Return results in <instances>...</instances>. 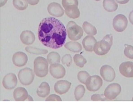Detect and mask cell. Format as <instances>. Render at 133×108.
<instances>
[{"mask_svg": "<svg viewBox=\"0 0 133 108\" xmlns=\"http://www.w3.org/2000/svg\"><path fill=\"white\" fill-rule=\"evenodd\" d=\"M119 70L123 76L127 78L133 77V62L128 61L122 63L119 65Z\"/></svg>", "mask_w": 133, "mask_h": 108, "instance_id": "11", "label": "cell"}, {"mask_svg": "<svg viewBox=\"0 0 133 108\" xmlns=\"http://www.w3.org/2000/svg\"><path fill=\"white\" fill-rule=\"evenodd\" d=\"M90 76L89 74L87 72L81 71L78 74L77 78L81 83L85 84L87 79Z\"/></svg>", "mask_w": 133, "mask_h": 108, "instance_id": "29", "label": "cell"}, {"mask_svg": "<svg viewBox=\"0 0 133 108\" xmlns=\"http://www.w3.org/2000/svg\"><path fill=\"white\" fill-rule=\"evenodd\" d=\"M100 74L103 79L108 82L112 81L116 77L115 73L113 68L107 65L102 66L100 70Z\"/></svg>", "mask_w": 133, "mask_h": 108, "instance_id": "9", "label": "cell"}, {"mask_svg": "<svg viewBox=\"0 0 133 108\" xmlns=\"http://www.w3.org/2000/svg\"><path fill=\"white\" fill-rule=\"evenodd\" d=\"M47 10L49 14L57 17H61L64 14V10L61 5L55 2L49 4L48 6Z\"/></svg>", "mask_w": 133, "mask_h": 108, "instance_id": "13", "label": "cell"}, {"mask_svg": "<svg viewBox=\"0 0 133 108\" xmlns=\"http://www.w3.org/2000/svg\"><path fill=\"white\" fill-rule=\"evenodd\" d=\"M121 91L120 85L114 83L109 84L105 88L104 95L107 99L112 100L115 99Z\"/></svg>", "mask_w": 133, "mask_h": 108, "instance_id": "6", "label": "cell"}, {"mask_svg": "<svg viewBox=\"0 0 133 108\" xmlns=\"http://www.w3.org/2000/svg\"><path fill=\"white\" fill-rule=\"evenodd\" d=\"M124 46V55L127 57L133 59V46L126 44H125Z\"/></svg>", "mask_w": 133, "mask_h": 108, "instance_id": "30", "label": "cell"}, {"mask_svg": "<svg viewBox=\"0 0 133 108\" xmlns=\"http://www.w3.org/2000/svg\"><path fill=\"white\" fill-rule=\"evenodd\" d=\"M28 101H33V100L31 97L30 95H28Z\"/></svg>", "mask_w": 133, "mask_h": 108, "instance_id": "39", "label": "cell"}, {"mask_svg": "<svg viewBox=\"0 0 133 108\" xmlns=\"http://www.w3.org/2000/svg\"><path fill=\"white\" fill-rule=\"evenodd\" d=\"M112 43V35H107L101 40L96 43L94 47L93 50L98 55H104L107 54L110 50Z\"/></svg>", "mask_w": 133, "mask_h": 108, "instance_id": "2", "label": "cell"}, {"mask_svg": "<svg viewBox=\"0 0 133 108\" xmlns=\"http://www.w3.org/2000/svg\"><path fill=\"white\" fill-rule=\"evenodd\" d=\"M66 30L62 23L53 17L43 19L39 25L38 36L44 46L52 49H58L64 44Z\"/></svg>", "mask_w": 133, "mask_h": 108, "instance_id": "1", "label": "cell"}, {"mask_svg": "<svg viewBox=\"0 0 133 108\" xmlns=\"http://www.w3.org/2000/svg\"><path fill=\"white\" fill-rule=\"evenodd\" d=\"M128 24L127 18L122 14L117 15L113 20V27L115 30L118 32L124 31L127 28Z\"/></svg>", "mask_w": 133, "mask_h": 108, "instance_id": "8", "label": "cell"}, {"mask_svg": "<svg viewBox=\"0 0 133 108\" xmlns=\"http://www.w3.org/2000/svg\"><path fill=\"white\" fill-rule=\"evenodd\" d=\"M129 18L130 22L133 25V10L130 12Z\"/></svg>", "mask_w": 133, "mask_h": 108, "instance_id": "36", "label": "cell"}, {"mask_svg": "<svg viewBox=\"0 0 133 108\" xmlns=\"http://www.w3.org/2000/svg\"><path fill=\"white\" fill-rule=\"evenodd\" d=\"M91 99L93 101H99L107 99L104 95L97 94L92 95Z\"/></svg>", "mask_w": 133, "mask_h": 108, "instance_id": "33", "label": "cell"}, {"mask_svg": "<svg viewBox=\"0 0 133 108\" xmlns=\"http://www.w3.org/2000/svg\"><path fill=\"white\" fill-rule=\"evenodd\" d=\"M71 83L65 80H60L56 82L54 86V90L58 94L62 95L69 90Z\"/></svg>", "mask_w": 133, "mask_h": 108, "instance_id": "15", "label": "cell"}, {"mask_svg": "<svg viewBox=\"0 0 133 108\" xmlns=\"http://www.w3.org/2000/svg\"><path fill=\"white\" fill-rule=\"evenodd\" d=\"M117 2L121 4H124L127 3L130 0H116Z\"/></svg>", "mask_w": 133, "mask_h": 108, "instance_id": "37", "label": "cell"}, {"mask_svg": "<svg viewBox=\"0 0 133 108\" xmlns=\"http://www.w3.org/2000/svg\"><path fill=\"white\" fill-rule=\"evenodd\" d=\"M60 59V56L59 54L54 52H50L47 56V61L50 64L59 63Z\"/></svg>", "mask_w": 133, "mask_h": 108, "instance_id": "24", "label": "cell"}, {"mask_svg": "<svg viewBox=\"0 0 133 108\" xmlns=\"http://www.w3.org/2000/svg\"><path fill=\"white\" fill-rule=\"evenodd\" d=\"M34 72L38 77H45L48 72V64L44 58L39 56L36 57L34 61Z\"/></svg>", "mask_w": 133, "mask_h": 108, "instance_id": "3", "label": "cell"}, {"mask_svg": "<svg viewBox=\"0 0 133 108\" xmlns=\"http://www.w3.org/2000/svg\"><path fill=\"white\" fill-rule=\"evenodd\" d=\"M50 91L49 84L47 82H42L38 88L37 93L39 96L45 97L49 94Z\"/></svg>", "mask_w": 133, "mask_h": 108, "instance_id": "20", "label": "cell"}, {"mask_svg": "<svg viewBox=\"0 0 133 108\" xmlns=\"http://www.w3.org/2000/svg\"><path fill=\"white\" fill-rule=\"evenodd\" d=\"M64 46L69 51L74 52H79L82 49L81 45L77 42H68L65 44Z\"/></svg>", "mask_w": 133, "mask_h": 108, "instance_id": "22", "label": "cell"}, {"mask_svg": "<svg viewBox=\"0 0 133 108\" xmlns=\"http://www.w3.org/2000/svg\"><path fill=\"white\" fill-rule=\"evenodd\" d=\"M14 6L18 10L22 11L26 9L28 6L26 0H13Z\"/></svg>", "mask_w": 133, "mask_h": 108, "instance_id": "25", "label": "cell"}, {"mask_svg": "<svg viewBox=\"0 0 133 108\" xmlns=\"http://www.w3.org/2000/svg\"><path fill=\"white\" fill-rule=\"evenodd\" d=\"M103 84V80L99 76L95 75L90 76L87 79L85 84L87 89L91 92L98 90Z\"/></svg>", "mask_w": 133, "mask_h": 108, "instance_id": "7", "label": "cell"}, {"mask_svg": "<svg viewBox=\"0 0 133 108\" xmlns=\"http://www.w3.org/2000/svg\"><path fill=\"white\" fill-rule=\"evenodd\" d=\"M85 92V89L84 86L79 85L76 87L74 95L75 99L78 101L80 100L83 96Z\"/></svg>", "mask_w": 133, "mask_h": 108, "instance_id": "26", "label": "cell"}, {"mask_svg": "<svg viewBox=\"0 0 133 108\" xmlns=\"http://www.w3.org/2000/svg\"><path fill=\"white\" fill-rule=\"evenodd\" d=\"M96 42V40L93 36L88 35L83 39L82 43L86 51L91 52L93 51L94 45Z\"/></svg>", "mask_w": 133, "mask_h": 108, "instance_id": "17", "label": "cell"}, {"mask_svg": "<svg viewBox=\"0 0 133 108\" xmlns=\"http://www.w3.org/2000/svg\"><path fill=\"white\" fill-rule=\"evenodd\" d=\"M103 5L104 9L109 12L116 11L118 7V4L115 0H104Z\"/></svg>", "mask_w": 133, "mask_h": 108, "instance_id": "21", "label": "cell"}, {"mask_svg": "<svg viewBox=\"0 0 133 108\" xmlns=\"http://www.w3.org/2000/svg\"><path fill=\"white\" fill-rule=\"evenodd\" d=\"M34 76L33 70L28 68L20 70L18 74V77L20 81L25 85H28L31 83Z\"/></svg>", "mask_w": 133, "mask_h": 108, "instance_id": "5", "label": "cell"}, {"mask_svg": "<svg viewBox=\"0 0 133 108\" xmlns=\"http://www.w3.org/2000/svg\"><path fill=\"white\" fill-rule=\"evenodd\" d=\"M27 91L22 87H18L14 90L13 96L16 101H24L28 96Z\"/></svg>", "mask_w": 133, "mask_h": 108, "instance_id": "18", "label": "cell"}, {"mask_svg": "<svg viewBox=\"0 0 133 108\" xmlns=\"http://www.w3.org/2000/svg\"><path fill=\"white\" fill-rule=\"evenodd\" d=\"M66 29L68 37L71 40H78L83 36V31L82 28L73 21L68 22Z\"/></svg>", "mask_w": 133, "mask_h": 108, "instance_id": "4", "label": "cell"}, {"mask_svg": "<svg viewBox=\"0 0 133 108\" xmlns=\"http://www.w3.org/2000/svg\"><path fill=\"white\" fill-rule=\"evenodd\" d=\"M62 62L64 65L69 67L71 64L72 59L71 56L69 54H66L63 57Z\"/></svg>", "mask_w": 133, "mask_h": 108, "instance_id": "31", "label": "cell"}, {"mask_svg": "<svg viewBox=\"0 0 133 108\" xmlns=\"http://www.w3.org/2000/svg\"><path fill=\"white\" fill-rule=\"evenodd\" d=\"M29 3L30 5H33L37 4L39 0H27Z\"/></svg>", "mask_w": 133, "mask_h": 108, "instance_id": "35", "label": "cell"}, {"mask_svg": "<svg viewBox=\"0 0 133 108\" xmlns=\"http://www.w3.org/2000/svg\"><path fill=\"white\" fill-rule=\"evenodd\" d=\"M95 0L96 1H100L101 0Z\"/></svg>", "mask_w": 133, "mask_h": 108, "instance_id": "40", "label": "cell"}, {"mask_svg": "<svg viewBox=\"0 0 133 108\" xmlns=\"http://www.w3.org/2000/svg\"><path fill=\"white\" fill-rule=\"evenodd\" d=\"M62 4L64 8L73 5H78V0H62Z\"/></svg>", "mask_w": 133, "mask_h": 108, "instance_id": "32", "label": "cell"}, {"mask_svg": "<svg viewBox=\"0 0 133 108\" xmlns=\"http://www.w3.org/2000/svg\"><path fill=\"white\" fill-rule=\"evenodd\" d=\"M25 50L30 53L36 54H45L48 52L46 50L41 49L32 46L26 47Z\"/></svg>", "mask_w": 133, "mask_h": 108, "instance_id": "28", "label": "cell"}, {"mask_svg": "<svg viewBox=\"0 0 133 108\" xmlns=\"http://www.w3.org/2000/svg\"><path fill=\"white\" fill-rule=\"evenodd\" d=\"M20 38L22 42L27 45L32 44L35 39V35L33 33L28 30L23 31L20 35Z\"/></svg>", "mask_w": 133, "mask_h": 108, "instance_id": "16", "label": "cell"}, {"mask_svg": "<svg viewBox=\"0 0 133 108\" xmlns=\"http://www.w3.org/2000/svg\"><path fill=\"white\" fill-rule=\"evenodd\" d=\"M8 0H0V7L3 6L6 3Z\"/></svg>", "mask_w": 133, "mask_h": 108, "instance_id": "38", "label": "cell"}, {"mask_svg": "<svg viewBox=\"0 0 133 108\" xmlns=\"http://www.w3.org/2000/svg\"><path fill=\"white\" fill-rule=\"evenodd\" d=\"M78 6L76 5L67 6L64 8L66 15L69 17L73 19L79 17L80 14Z\"/></svg>", "mask_w": 133, "mask_h": 108, "instance_id": "19", "label": "cell"}, {"mask_svg": "<svg viewBox=\"0 0 133 108\" xmlns=\"http://www.w3.org/2000/svg\"><path fill=\"white\" fill-rule=\"evenodd\" d=\"M45 101H62L61 97L55 94L50 95L46 98Z\"/></svg>", "mask_w": 133, "mask_h": 108, "instance_id": "34", "label": "cell"}, {"mask_svg": "<svg viewBox=\"0 0 133 108\" xmlns=\"http://www.w3.org/2000/svg\"><path fill=\"white\" fill-rule=\"evenodd\" d=\"M28 60L26 55L22 52H16L12 56V61L14 64L18 67H22L25 65Z\"/></svg>", "mask_w": 133, "mask_h": 108, "instance_id": "14", "label": "cell"}, {"mask_svg": "<svg viewBox=\"0 0 133 108\" xmlns=\"http://www.w3.org/2000/svg\"><path fill=\"white\" fill-rule=\"evenodd\" d=\"M17 82L16 75L13 73H10L6 75L3 78L2 84L6 89H11L16 86Z\"/></svg>", "mask_w": 133, "mask_h": 108, "instance_id": "12", "label": "cell"}, {"mask_svg": "<svg viewBox=\"0 0 133 108\" xmlns=\"http://www.w3.org/2000/svg\"><path fill=\"white\" fill-rule=\"evenodd\" d=\"M73 60L76 64L80 68L83 67L87 62L83 56L79 54H76L73 57Z\"/></svg>", "mask_w": 133, "mask_h": 108, "instance_id": "27", "label": "cell"}, {"mask_svg": "<svg viewBox=\"0 0 133 108\" xmlns=\"http://www.w3.org/2000/svg\"><path fill=\"white\" fill-rule=\"evenodd\" d=\"M132 101H133V97H132Z\"/></svg>", "mask_w": 133, "mask_h": 108, "instance_id": "41", "label": "cell"}, {"mask_svg": "<svg viewBox=\"0 0 133 108\" xmlns=\"http://www.w3.org/2000/svg\"><path fill=\"white\" fill-rule=\"evenodd\" d=\"M49 71L52 76L56 79L63 78L66 73L64 68L62 65L58 63L51 64L49 67Z\"/></svg>", "mask_w": 133, "mask_h": 108, "instance_id": "10", "label": "cell"}, {"mask_svg": "<svg viewBox=\"0 0 133 108\" xmlns=\"http://www.w3.org/2000/svg\"><path fill=\"white\" fill-rule=\"evenodd\" d=\"M82 26L84 31L87 34L95 35L97 34V30L96 28L87 22H84Z\"/></svg>", "mask_w": 133, "mask_h": 108, "instance_id": "23", "label": "cell"}]
</instances>
